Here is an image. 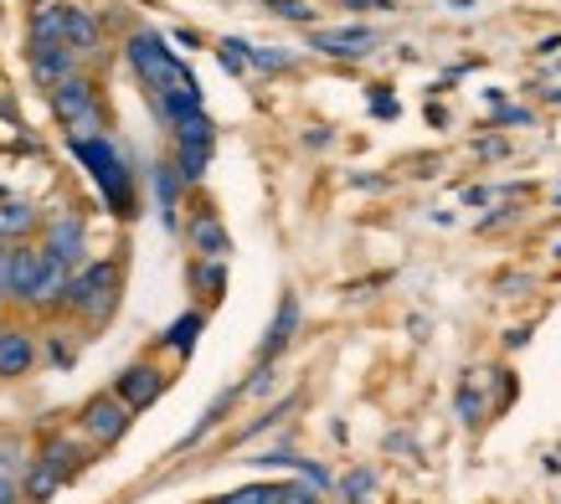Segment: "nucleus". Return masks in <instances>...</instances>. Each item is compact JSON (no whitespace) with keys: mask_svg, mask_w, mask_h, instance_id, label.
Returning a JSON list of instances; mask_svg holds the SVG:
<instances>
[{"mask_svg":"<svg viewBox=\"0 0 561 504\" xmlns=\"http://www.w3.org/2000/svg\"><path fill=\"white\" fill-rule=\"evenodd\" d=\"M124 57H129V68L139 72V83H145V93H150L154 114L165 118V124H181V118L202 114V88H196V78L186 72V62L175 57L165 42L154 32H135L129 42H124Z\"/></svg>","mask_w":561,"mask_h":504,"instance_id":"f257e3e1","label":"nucleus"},{"mask_svg":"<svg viewBox=\"0 0 561 504\" xmlns=\"http://www.w3.org/2000/svg\"><path fill=\"white\" fill-rule=\"evenodd\" d=\"M119 284H124L119 263L114 257H93V263L68 273V288H62L57 309H68L72 320H83V324H103L114 314V303H119Z\"/></svg>","mask_w":561,"mask_h":504,"instance_id":"f03ea898","label":"nucleus"},{"mask_svg":"<svg viewBox=\"0 0 561 504\" xmlns=\"http://www.w3.org/2000/svg\"><path fill=\"white\" fill-rule=\"evenodd\" d=\"M72 154L88 165L99 196L108 202L114 217H135V175L124 165V154L108 145V135H88V139H72Z\"/></svg>","mask_w":561,"mask_h":504,"instance_id":"7ed1b4c3","label":"nucleus"},{"mask_svg":"<svg viewBox=\"0 0 561 504\" xmlns=\"http://www.w3.org/2000/svg\"><path fill=\"white\" fill-rule=\"evenodd\" d=\"M83 458L88 448L78 443V437H51L47 448L26 463V479H21V500H32V504H47L57 489L68 484L72 473L83 469Z\"/></svg>","mask_w":561,"mask_h":504,"instance_id":"20e7f679","label":"nucleus"},{"mask_svg":"<svg viewBox=\"0 0 561 504\" xmlns=\"http://www.w3.org/2000/svg\"><path fill=\"white\" fill-rule=\"evenodd\" d=\"M51 114L62 118L68 139L103 135V103H99V88L88 83L83 72H72V78H62V83L51 88Z\"/></svg>","mask_w":561,"mask_h":504,"instance_id":"39448f33","label":"nucleus"},{"mask_svg":"<svg viewBox=\"0 0 561 504\" xmlns=\"http://www.w3.org/2000/svg\"><path fill=\"white\" fill-rule=\"evenodd\" d=\"M129 422H135V412H129L114 391H99V397H88V406L78 412V433H83L93 448H114V443L129 433Z\"/></svg>","mask_w":561,"mask_h":504,"instance_id":"423d86ee","label":"nucleus"},{"mask_svg":"<svg viewBox=\"0 0 561 504\" xmlns=\"http://www.w3.org/2000/svg\"><path fill=\"white\" fill-rule=\"evenodd\" d=\"M165 387H171V376L154 366V360H135V366H124L119 376H114V397H119L129 412H145V406H154Z\"/></svg>","mask_w":561,"mask_h":504,"instance_id":"0eeeda50","label":"nucleus"},{"mask_svg":"<svg viewBox=\"0 0 561 504\" xmlns=\"http://www.w3.org/2000/svg\"><path fill=\"white\" fill-rule=\"evenodd\" d=\"M36 248L51 252V257H62L68 268H83L88 263V227H83V217H72V211L51 217L47 227H42V242H36Z\"/></svg>","mask_w":561,"mask_h":504,"instance_id":"6e6552de","label":"nucleus"},{"mask_svg":"<svg viewBox=\"0 0 561 504\" xmlns=\"http://www.w3.org/2000/svg\"><path fill=\"white\" fill-rule=\"evenodd\" d=\"M36 335L26 324H0V381H21L36 370Z\"/></svg>","mask_w":561,"mask_h":504,"instance_id":"1a4fd4ad","label":"nucleus"},{"mask_svg":"<svg viewBox=\"0 0 561 504\" xmlns=\"http://www.w3.org/2000/svg\"><path fill=\"white\" fill-rule=\"evenodd\" d=\"M68 263L62 257H51V252H42V268H36L32 288H26V299H21V309H57L62 303V288H68Z\"/></svg>","mask_w":561,"mask_h":504,"instance_id":"9d476101","label":"nucleus"},{"mask_svg":"<svg viewBox=\"0 0 561 504\" xmlns=\"http://www.w3.org/2000/svg\"><path fill=\"white\" fill-rule=\"evenodd\" d=\"M26 57H32V78L42 88H57L62 78H72V72H78V57L68 51V42H32V47H26Z\"/></svg>","mask_w":561,"mask_h":504,"instance_id":"9b49d317","label":"nucleus"},{"mask_svg":"<svg viewBox=\"0 0 561 504\" xmlns=\"http://www.w3.org/2000/svg\"><path fill=\"white\" fill-rule=\"evenodd\" d=\"M309 47L324 51V57H366L376 47V32L371 26H341V32H314Z\"/></svg>","mask_w":561,"mask_h":504,"instance_id":"f8f14e48","label":"nucleus"},{"mask_svg":"<svg viewBox=\"0 0 561 504\" xmlns=\"http://www.w3.org/2000/svg\"><path fill=\"white\" fill-rule=\"evenodd\" d=\"M42 232V211H32L26 202H0V242L16 248V242H32Z\"/></svg>","mask_w":561,"mask_h":504,"instance_id":"ddd939ff","label":"nucleus"},{"mask_svg":"<svg viewBox=\"0 0 561 504\" xmlns=\"http://www.w3.org/2000/svg\"><path fill=\"white\" fill-rule=\"evenodd\" d=\"M62 42H68L72 57H99V47H103L99 21L88 16V11H78V5H68V16H62Z\"/></svg>","mask_w":561,"mask_h":504,"instance_id":"4468645a","label":"nucleus"},{"mask_svg":"<svg viewBox=\"0 0 561 504\" xmlns=\"http://www.w3.org/2000/svg\"><path fill=\"white\" fill-rule=\"evenodd\" d=\"M191 237V248L202 252V257H227V232H221V221L211 217V211H196L186 227Z\"/></svg>","mask_w":561,"mask_h":504,"instance_id":"2eb2a0df","label":"nucleus"},{"mask_svg":"<svg viewBox=\"0 0 561 504\" xmlns=\"http://www.w3.org/2000/svg\"><path fill=\"white\" fill-rule=\"evenodd\" d=\"M294 330H299V299H284V303H278V320L268 324V340H263V351H257V355H263V360H273V355L294 340Z\"/></svg>","mask_w":561,"mask_h":504,"instance_id":"dca6fc26","label":"nucleus"},{"mask_svg":"<svg viewBox=\"0 0 561 504\" xmlns=\"http://www.w3.org/2000/svg\"><path fill=\"white\" fill-rule=\"evenodd\" d=\"M62 16H68L62 0H36L32 5V42H62Z\"/></svg>","mask_w":561,"mask_h":504,"instance_id":"f3484780","label":"nucleus"},{"mask_svg":"<svg viewBox=\"0 0 561 504\" xmlns=\"http://www.w3.org/2000/svg\"><path fill=\"white\" fill-rule=\"evenodd\" d=\"M202 324H206L202 309H191V314H181V320L160 335V345H165V351H175V355H191V345H196V335H202Z\"/></svg>","mask_w":561,"mask_h":504,"instance_id":"a211bd4d","label":"nucleus"},{"mask_svg":"<svg viewBox=\"0 0 561 504\" xmlns=\"http://www.w3.org/2000/svg\"><path fill=\"white\" fill-rule=\"evenodd\" d=\"M181 191H186V175H181L175 165H160V170H154V196H160V211H165V221H175Z\"/></svg>","mask_w":561,"mask_h":504,"instance_id":"6ab92c4d","label":"nucleus"},{"mask_svg":"<svg viewBox=\"0 0 561 504\" xmlns=\"http://www.w3.org/2000/svg\"><path fill=\"white\" fill-rule=\"evenodd\" d=\"M191 284L202 288V299H221V284H227V273H221V257H202V263L191 268Z\"/></svg>","mask_w":561,"mask_h":504,"instance_id":"aec40b11","label":"nucleus"},{"mask_svg":"<svg viewBox=\"0 0 561 504\" xmlns=\"http://www.w3.org/2000/svg\"><path fill=\"white\" fill-rule=\"evenodd\" d=\"M278 494H284V484H248L238 494H221L217 504H278Z\"/></svg>","mask_w":561,"mask_h":504,"instance_id":"412c9836","label":"nucleus"},{"mask_svg":"<svg viewBox=\"0 0 561 504\" xmlns=\"http://www.w3.org/2000/svg\"><path fill=\"white\" fill-rule=\"evenodd\" d=\"M371 484H376V473H371V469L351 473V479H345V504H360V494H371Z\"/></svg>","mask_w":561,"mask_h":504,"instance_id":"4be33fe9","label":"nucleus"},{"mask_svg":"<svg viewBox=\"0 0 561 504\" xmlns=\"http://www.w3.org/2000/svg\"><path fill=\"white\" fill-rule=\"evenodd\" d=\"M278 504H320V489L314 484H284Z\"/></svg>","mask_w":561,"mask_h":504,"instance_id":"5701e85b","label":"nucleus"},{"mask_svg":"<svg viewBox=\"0 0 561 504\" xmlns=\"http://www.w3.org/2000/svg\"><path fill=\"white\" fill-rule=\"evenodd\" d=\"M0 303H11V248L0 242Z\"/></svg>","mask_w":561,"mask_h":504,"instance_id":"b1692460","label":"nucleus"},{"mask_svg":"<svg viewBox=\"0 0 561 504\" xmlns=\"http://www.w3.org/2000/svg\"><path fill=\"white\" fill-rule=\"evenodd\" d=\"M273 11H278V16H289V21H309V16H314V11H309V5H299V0H273Z\"/></svg>","mask_w":561,"mask_h":504,"instance_id":"393cba45","label":"nucleus"},{"mask_svg":"<svg viewBox=\"0 0 561 504\" xmlns=\"http://www.w3.org/2000/svg\"><path fill=\"white\" fill-rule=\"evenodd\" d=\"M21 500V484L16 479H5V473H0V504H16Z\"/></svg>","mask_w":561,"mask_h":504,"instance_id":"a878e982","label":"nucleus"},{"mask_svg":"<svg viewBox=\"0 0 561 504\" xmlns=\"http://www.w3.org/2000/svg\"><path fill=\"white\" fill-rule=\"evenodd\" d=\"M345 5H351V11H391L397 0H345Z\"/></svg>","mask_w":561,"mask_h":504,"instance_id":"bb28decb","label":"nucleus"}]
</instances>
